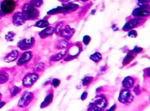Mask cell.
I'll list each match as a JSON object with an SVG mask.
<instances>
[{
	"label": "cell",
	"instance_id": "6da1fadb",
	"mask_svg": "<svg viewBox=\"0 0 150 111\" xmlns=\"http://www.w3.org/2000/svg\"><path fill=\"white\" fill-rule=\"evenodd\" d=\"M39 91H25L23 93L17 103V109L19 111H28L34 105L38 99Z\"/></svg>",
	"mask_w": 150,
	"mask_h": 111
},
{
	"label": "cell",
	"instance_id": "7a4b0ae2",
	"mask_svg": "<svg viewBox=\"0 0 150 111\" xmlns=\"http://www.w3.org/2000/svg\"><path fill=\"white\" fill-rule=\"evenodd\" d=\"M23 15L26 21L36 20L39 16V11L30 3H25L23 7Z\"/></svg>",
	"mask_w": 150,
	"mask_h": 111
},
{
	"label": "cell",
	"instance_id": "3957f363",
	"mask_svg": "<svg viewBox=\"0 0 150 111\" xmlns=\"http://www.w3.org/2000/svg\"><path fill=\"white\" fill-rule=\"evenodd\" d=\"M41 76V74L35 72H29L25 74L22 80L23 87L27 89L31 88L37 82Z\"/></svg>",
	"mask_w": 150,
	"mask_h": 111
},
{
	"label": "cell",
	"instance_id": "277c9868",
	"mask_svg": "<svg viewBox=\"0 0 150 111\" xmlns=\"http://www.w3.org/2000/svg\"><path fill=\"white\" fill-rule=\"evenodd\" d=\"M134 99V96L130 90L122 89L118 96V100L122 104L128 105L130 104Z\"/></svg>",
	"mask_w": 150,
	"mask_h": 111
},
{
	"label": "cell",
	"instance_id": "5b68a950",
	"mask_svg": "<svg viewBox=\"0 0 150 111\" xmlns=\"http://www.w3.org/2000/svg\"><path fill=\"white\" fill-rule=\"evenodd\" d=\"M35 39L34 37L24 38L20 40L17 44V47L22 51L32 49L35 45Z\"/></svg>",
	"mask_w": 150,
	"mask_h": 111
},
{
	"label": "cell",
	"instance_id": "8992f818",
	"mask_svg": "<svg viewBox=\"0 0 150 111\" xmlns=\"http://www.w3.org/2000/svg\"><path fill=\"white\" fill-rule=\"evenodd\" d=\"M16 7V3L14 0H4L0 6V10L4 14H12Z\"/></svg>",
	"mask_w": 150,
	"mask_h": 111
},
{
	"label": "cell",
	"instance_id": "52a82bcc",
	"mask_svg": "<svg viewBox=\"0 0 150 111\" xmlns=\"http://www.w3.org/2000/svg\"><path fill=\"white\" fill-rule=\"evenodd\" d=\"M33 52L30 51H25L23 53L16 62V65L19 67H23L28 64L33 58Z\"/></svg>",
	"mask_w": 150,
	"mask_h": 111
},
{
	"label": "cell",
	"instance_id": "ba28073f",
	"mask_svg": "<svg viewBox=\"0 0 150 111\" xmlns=\"http://www.w3.org/2000/svg\"><path fill=\"white\" fill-rule=\"evenodd\" d=\"M53 98H54V90L52 88H50L47 90L46 96L45 97L43 101L40 105V108L41 109H44L49 106L53 101Z\"/></svg>",
	"mask_w": 150,
	"mask_h": 111
},
{
	"label": "cell",
	"instance_id": "9c48e42d",
	"mask_svg": "<svg viewBox=\"0 0 150 111\" xmlns=\"http://www.w3.org/2000/svg\"><path fill=\"white\" fill-rule=\"evenodd\" d=\"M81 51V46H73L70 48L69 50V55H67L64 60L65 61H69L75 59L77 56L79 54Z\"/></svg>",
	"mask_w": 150,
	"mask_h": 111
},
{
	"label": "cell",
	"instance_id": "30bf717a",
	"mask_svg": "<svg viewBox=\"0 0 150 111\" xmlns=\"http://www.w3.org/2000/svg\"><path fill=\"white\" fill-rule=\"evenodd\" d=\"M144 20L142 18H135L129 21L124 26L123 29L124 31H129L133 28L139 26L144 22Z\"/></svg>",
	"mask_w": 150,
	"mask_h": 111
},
{
	"label": "cell",
	"instance_id": "8fae6325",
	"mask_svg": "<svg viewBox=\"0 0 150 111\" xmlns=\"http://www.w3.org/2000/svg\"><path fill=\"white\" fill-rule=\"evenodd\" d=\"M8 87L9 95L8 97V98L6 100L8 101H10L11 99L19 95L22 91V88L12 84L9 85Z\"/></svg>",
	"mask_w": 150,
	"mask_h": 111
},
{
	"label": "cell",
	"instance_id": "7c38bea8",
	"mask_svg": "<svg viewBox=\"0 0 150 111\" xmlns=\"http://www.w3.org/2000/svg\"><path fill=\"white\" fill-rule=\"evenodd\" d=\"M132 14L136 18L146 17L150 15V10L148 6L140 7L133 11Z\"/></svg>",
	"mask_w": 150,
	"mask_h": 111
},
{
	"label": "cell",
	"instance_id": "4fadbf2b",
	"mask_svg": "<svg viewBox=\"0 0 150 111\" xmlns=\"http://www.w3.org/2000/svg\"><path fill=\"white\" fill-rule=\"evenodd\" d=\"M137 83V79L132 76L126 77L122 82L123 88L126 90L132 89Z\"/></svg>",
	"mask_w": 150,
	"mask_h": 111
},
{
	"label": "cell",
	"instance_id": "5bb4252c",
	"mask_svg": "<svg viewBox=\"0 0 150 111\" xmlns=\"http://www.w3.org/2000/svg\"><path fill=\"white\" fill-rule=\"evenodd\" d=\"M93 103L99 109L103 111V109H105L108 106V100L105 96L103 95H100L97 96V98Z\"/></svg>",
	"mask_w": 150,
	"mask_h": 111
},
{
	"label": "cell",
	"instance_id": "9a60e30c",
	"mask_svg": "<svg viewBox=\"0 0 150 111\" xmlns=\"http://www.w3.org/2000/svg\"><path fill=\"white\" fill-rule=\"evenodd\" d=\"M26 20L21 12H16L13 16V23L15 26H20L26 23Z\"/></svg>",
	"mask_w": 150,
	"mask_h": 111
},
{
	"label": "cell",
	"instance_id": "2e32d148",
	"mask_svg": "<svg viewBox=\"0 0 150 111\" xmlns=\"http://www.w3.org/2000/svg\"><path fill=\"white\" fill-rule=\"evenodd\" d=\"M20 56V52L17 50H13L8 53L3 59V61L6 63H10L17 60Z\"/></svg>",
	"mask_w": 150,
	"mask_h": 111
},
{
	"label": "cell",
	"instance_id": "e0dca14e",
	"mask_svg": "<svg viewBox=\"0 0 150 111\" xmlns=\"http://www.w3.org/2000/svg\"><path fill=\"white\" fill-rule=\"evenodd\" d=\"M54 32V28L53 27L48 26L39 32V36L41 39H45L51 36Z\"/></svg>",
	"mask_w": 150,
	"mask_h": 111
},
{
	"label": "cell",
	"instance_id": "ac0fdd59",
	"mask_svg": "<svg viewBox=\"0 0 150 111\" xmlns=\"http://www.w3.org/2000/svg\"><path fill=\"white\" fill-rule=\"evenodd\" d=\"M10 79V74L8 72L4 69L0 70V85L8 82Z\"/></svg>",
	"mask_w": 150,
	"mask_h": 111
},
{
	"label": "cell",
	"instance_id": "d6986e66",
	"mask_svg": "<svg viewBox=\"0 0 150 111\" xmlns=\"http://www.w3.org/2000/svg\"><path fill=\"white\" fill-rule=\"evenodd\" d=\"M137 54L136 53L134 52L133 50L130 51L126 54L122 62V64L124 66L128 65L129 63H130L137 56Z\"/></svg>",
	"mask_w": 150,
	"mask_h": 111
},
{
	"label": "cell",
	"instance_id": "ffe728a7",
	"mask_svg": "<svg viewBox=\"0 0 150 111\" xmlns=\"http://www.w3.org/2000/svg\"><path fill=\"white\" fill-rule=\"evenodd\" d=\"M67 51V49H62L59 52L51 58L50 60L52 62H57L63 59L66 55Z\"/></svg>",
	"mask_w": 150,
	"mask_h": 111
},
{
	"label": "cell",
	"instance_id": "44dd1931",
	"mask_svg": "<svg viewBox=\"0 0 150 111\" xmlns=\"http://www.w3.org/2000/svg\"><path fill=\"white\" fill-rule=\"evenodd\" d=\"M74 32V31L73 29H71L69 26H67L64 29L60 31L59 34L61 35V37H64L67 39V37L68 38L71 37L72 35L73 34Z\"/></svg>",
	"mask_w": 150,
	"mask_h": 111
},
{
	"label": "cell",
	"instance_id": "7402d4cb",
	"mask_svg": "<svg viewBox=\"0 0 150 111\" xmlns=\"http://www.w3.org/2000/svg\"><path fill=\"white\" fill-rule=\"evenodd\" d=\"M45 69V65L44 63L42 62H38L37 64H36L35 66L34 67L33 72L40 74V73L44 72Z\"/></svg>",
	"mask_w": 150,
	"mask_h": 111
},
{
	"label": "cell",
	"instance_id": "603a6c76",
	"mask_svg": "<svg viewBox=\"0 0 150 111\" xmlns=\"http://www.w3.org/2000/svg\"><path fill=\"white\" fill-rule=\"evenodd\" d=\"M49 25H50V23L47 20L42 19V20H40L38 21L35 24L34 26L38 27V28H46V27H48Z\"/></svg>",
	"mask_w": 150,
	"mask_h": 111
},
{
	"label": "cell",
	"instance_id": "cb8c5ba5",
	"mask_svg": "<svg viewBox=\"0 0 150 111\" xmlns=\"http://www.w3.org/2000/svg\"><path fill=\"white\" fill-rule=\"evenodd\" d=\"M102 56L101 54L98 52H95L90 56V59L96 63H98L101 60Z\"/></svg>",
	"mask_w": 150,
	"mask_h": 111
},
{
	"label": "cell",
	"instance_id": "d4e9b609",
	"mask_svg": "<svg viewBox=\"0 0 150 111\" xmlns=\"http://www.w3.org/2000/svg\"><path fill=\"white\" fill-rule=\"evenodd\" d=\"M94 77H86L82 79V84L85 86H88L92 83Z\"/></svg>",
	"mask_w": 150,
	"mask_h": 111
},
{
	"label": "cell",
	"instance_id": "484cf974",
	"mask_svg": "<svg viewBox=\"0 0 150 111\" xmlns=\"http://www.w3.org/2000/svg\"><path fill=\"white\" fill-rule=\"evenodd\" d=\"M16 36V33L10 31L8 32L7 34L5 36V39L8 42H12L13 41L14 38Z\"/></svg>",
	"mask_w": 150,
	"mask_h": 111
},
{
	"label": "cell",
	"instance_id": "4316f807",
	"mask_svg": "<svg viewBox=\"0 0 150 111\" xmlns=\"http://www.w3.org/2000/svg\"><path fill=\"white\" fill-rule=\"evenodd\" d=\"M29 3L35 7L39 8L43 3V0H31Z\"/></svg>",
	"mask_w": 150,
	"mask_h": 111
},
{
	"label": "cell",
	"instance_id": "83f0119b",
	"mask_svg": "<svg viewBox=\"0 0 150 111\" xmlns=\"http://www.w3.org/2000/svg\"><path fill=\"white\" fill-rule=\"evenodd\" d=\"M60 83H61V81L58 78H54L52 80H51V85L53 88H57L59 86Z\"/></svg>",
	"mask_w": 150,
	"mask_h": 111
},
{
	"label": "cell",
	"instance_id": "f1b7e54d",
	"mask_svg": "<svg viewBox=\"0 0 150 111\" xmlns=\"http://www.w3.org/2000/svg\"><path fill=\"white\" fill-rule=\"evenodd\" d=\"M61 12H63V7H58L57 8L52 9L50 11H49L47 13V14H48V15H53L61 13Z\"/></svg>",
	"mask_w": 150,
	"mask_h": 111
},
{
	"label": "cell",
	"instance_id": "f546056e",
	"mask_svg": "<svg viewBox=\"0 0 150 111\" xmlns=\"http://www.w3.org/2000/svg\"><path fill=\"white\" fill-rule=\"evenodd\" d=\"M68 44L65 41H61L57 44V47L58 49H66L68 47Z\"/></svg>",
	"mask_w": 150,
	"mask_h": 111
},
{
	"label": "cell",
	"instance_id": "4dcf8cb0",
	"mask_svg": "<svg viewBox=\"0 0 150 111\" xmlns=\"http://www.w3.org/2000/svg\"><path fill=\"white\" fill-rule=\"evenodd\" d=\"M138 3L140 7L147 6L149 0H137Z\"/></svg>",
	"mask_w": 150,
	"mask_h": 111
},
{
	"label": "cell",
	"instance_id": "1f68e13d",
	"mask_svg": "<svg viewBox=\"0 0 150 111\" xmlns=\"http://www.w3.org/2000/svg\"><path fill=\"white\" fill-rule=\"evenodd\" d=\"M62 26H63V24L61 23H59L57 24L56 27L54 28V32H56V34H59L60 33Z\"/></svg>",
	"mask_w": 150,
	"mask_h": 111
},
{
	"label": "cell",
	"instance_id": "d6a6232c",
	"mask_svg": "<svg viewBox=\"0 0 150 111\" xmlns=\"http://www.w3.org/2000/svg\"><path fill=\"white\" fill-rule=\"evenodd\" d=\"M91 41V37L88 36H84L83 38V42L86 45H88Z\"/></svg>",
	"mask_w": 150,
	"mask_h": 111
},
{
	"label": "cell",
	"instance_id": "836d02e7",
	"mask_svg": "<svg viewBox=\"0 0 150 111\" xmlns=\"http://www.w3.org/2000/svg\"><path fill=\"white\" fill-rule=\"evenodd\" d=\"M137 31L133 30L130 31L128 33V36L130 37L135 38L137 37Z\"/></svg>",
	"mask_w": 150,
	"mask_h": 111
},
{
	"label": "cell",
	"instance_id": "e575fe53",
	"mask_svg": "<svg viewBox=\"0 0 150 111\" xmlns=\"http://www.w3.org/2000/svg\"><path fill=\"white\" fill-rule=\"evenodd\" d=\"M133 91L137 95H139L141 92V91H140V89H139V85L138 84H136L135 86L133 87Z\"/></svg>",
	"mask_w": 150,
	"mask_h": 111
},
{
	"label": "cell",
	"instance_id": "d590c367",
	"mask_svg": "<svg viewBox=\"0 0 150 111\" xmlns=\"http://www.w3.org/2000/svg\"><path fill=\"white\" fill-rule=\"evenodd\" d=\"M143 50V48H141V47H135L133 49V51H134V52L137 54L141 52Z\"/></svg>",
	"mask_w": 150,
	"mask_h": 111
},
{
	"label": "cell",
	"instance_id": "8d00e7d4",
	"mask_svg": "<svg viewBox=\"0 0 150 111\" xmlns=\"http://www.w3.org/2000/svg\"><path fill=\"white\" fill-rule=\"evenodd\" d=\"M8 102V100L6 99H5V100H1V101L0 102V109H1L3 107L5 106L6 105L7 102Z\"/></svg>",
	"mask_w": 150,
	"mask_h": 111
},
{
	"label": "cell",
	"instance_id": "74e56055",
	"mask_svg": "<svg viewBox=\"0 0 150 111\" xmlns=\"http://www.w3.org/2000/svg\"><path fill=\"white\" fill-rule=\"evenodd\" d=\"M88 97V92L86 91H84L81 94V99L82 100H84L87 98Z\"/></svg>",
	"mask_w": 150,
	"mask_h": 111
},
{
	"label": "cell",
	"instance_id": "f35d334b",
	"mask_svg": "<svg viewBox=\"0 0 150 111\" xmlns=\"http://www.w3.org/2000/svg\"><path fill=\"white\" fill-rule=\"evenodd\" d=\"M117 108V105L116 104H114V105L112 106V107L109 108L108 110L105 111H115Z\"/></svg>",
	"mask_w": 150,
	"mask_h": 111
},
{
	"label": "cell",
	"instance_id": "ab89813d",
	"mask_svg": "<svg viewBox=\"0 0 150 111\" xmlns=\"http://www.w3.org/2000/svg\"><path fill=\"white\" fill-rule=\"evenodd\" d=\"M112 28L115 31H116L118 30L119 29V28H118L115 24H113V25H112Z\"/></svg>",
	"mask_w": 150,
	"mask_h": 111
},
{
	"label": "cell",
	"instance_id": "60d3db41",
	"mask_svg": "<svg viewBox=\"0 0 150 111\" xmlns=\"http://www.w3.org/2000/svg\"><path fill=\"white\" fill-rule=\"evenodd\" d=\"M51 81H47L46 82H45L44 83L43 85V86H47L48 85L50 84Z\"/></svg>",
	"mask_w": 150,
	"mask_h": 111
},
{
	"label": "cell",
	"instance_id": "b9f144b4",
	"mask_svg": "<svg viewBox=\"0 0 150 111\" xmlns=\"http://www.w3.org/2000/svg\"><path fill=\"white\" fill-rule=\"evenodd\" d=\"M4 15H5V14H3V12L0 10V19H1Z\"/></svg>",
	"mask_w": 150,
	"mask_h": 111
},
{
	"label": "cell",
	"instance_id": "7bdbcfd3",
	"mask_svg": "<svg viewBox=\"0 0 150 111\" xmlns=\"http://www.w3.org/2000/svg\"><path fill=\"white\" fill-rule=\"evenodd\" d=\"M2 99H3V95L2 93L0 92V102L2 100Z\"/></svg>",
	"mask_w": 150,
	"mask_h": 111
},
{
	"label": "cell",
	"instance_id": "ee69618b",
	"mask_svg": "<svg viewBox=\"0 0 150 111\" xmlns=\"http://www.w3.org/2000/svg\"><path fill=\"white\" fill-rule=\"evenodd\" d=\"M8 111H19V110L16 108V109H14V108H12V109H10L8 110Z\"/></svg>",
	"mask_w": 150,
	"mask_h": 111
},
{
	"label": "cell",
	"instance_id": "f6af8a7d",
	"mask_svg": "<svg viewBox=\"0 0 150 111\" xmlns=\"http://www.w3.org/2000/svg\"><path fill=\"white\" fill-rule=\"evenodd\" d=\"M82 1H87V0H82Z\"/></svg>",
	"mask_w": 150,
	"mask_h": 111
}]
</instances>
